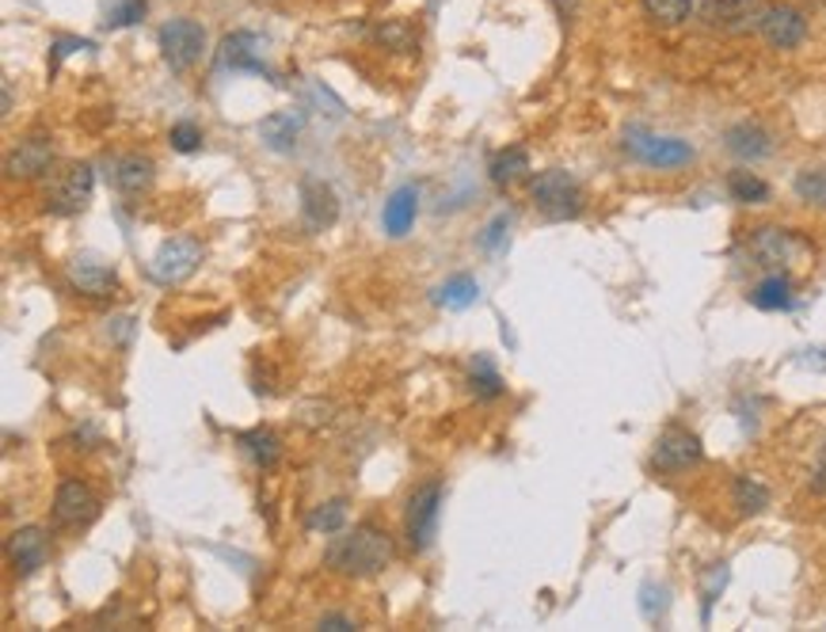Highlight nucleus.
Listing matches in <instances>:
<instances>
[{"label": "nucleus", "mask_w": 826, "mask_h": 632, "mask_svg": "<svg viewBox=\"0 0 826 632\" xmlns=\"http://www.w3.org/2000/svg\"><path fill=\"white\" fill-rule=\"evenodd\" d=\"M393 560V537L385 529H377L374 523H363L347 534L332 537V545L324 549V563L332 571L347 579H369L381 576Z\"/></svg>", "instance_id": "1"}, {"label": "nucleus", "mask_w": 826, "mask_h": 632, "mask_svg": "<svg viewBox=\"0 0 826 632\" xmlns=\"http://www.w3.org/2000/svg\"><path fill=\"white\" fill-rule=\"evenodd\" d=\"M530 199L548 221H572L583 213V187L575 183V176L564 172V168H548V172L533 176Z\"/></svg>", "instance_id": "2"}, {"label": "nucleus", "mask_w": 826, "mask_h": 632, "mask_svg": "<svg viewBox=\"0 0 826 632\" xmlns=\"http://www.w3.org/2000/svg\"><path fill=\"white\" fill-rule=\"evenodd\" d=\"M438 515H442V484L427 481L424 488L411 492L408 510H404V537H408L411 552H427L435 545Z\"/></svg>", "instance_id": "3"}, {"label": "nucleus", "mask_w": 826, "mask_h": 632, "mask_svg": "<svg viewBox=\"0 0 826 632\" xmlns=\"http://www.w3.org/2000/svg\"><path fill=\"white\" fill-rule=\"evenodd\" d=\"M625 152L640 160V165L659 168V172H675V168H686L693 160V145L690 141L659 138V134H648V130H628L625 134Z\"/></svg>", "instance_id": "4"}, {"label": "nucleus", "mask_w": 826, "mask_h": 632, "mask_svg": "<svg viewBox=\"0 0 826 632\" xmlns=\"http://www.w3.org/2000/svg\"><path fill=\"white\" fill-rule=\"evenodd\" d=\"M199 263H202V244L195 236H171L149 260V278L157 286H179V282H187L199 271Z\"/></svg>", "instance_id": "5"}, {"label": "nucleus", "mask_w": 826, "mask_h": 632, "mask_svg": "<svg viewBox=\"0 0 826 632\" xmlns=\"http://www.w3.org/2000/svg\"><path fill=\"white\" fill-rule=\"evenodd\" d=\"M765 8H770L765 0H704L701 20L720 35H751L762 28Z\"/></svg>", "instance_id": "6"}, {"label": "nucleus", "mask_w": 826, "mask_h": 632, "mask_svg": "<svg viewBox=\"0 0 826 632\" xmlns=\"http://www.w3.org/2000/svg\"><path fill=\"white\" fill-rule=\"evenodd\" d=\"M157 42H160V54H165L168 70L187 73L202 57L206 31H202V23H195V20H168L165 28H160Z\"/></svg>", "instance_id": "7"}, {"label": "nucleus", "mask_w": 826, "mask_h": 632, "mask_svg": "<svg viewBox=\"0 0 826 632\" xmlns=\"http://www.w3.org/2000/svg\"><path fill=\"white\" fill-rule=\"evenodd\" d=\"M92 191H96V172H92V165H73L50 183L46 210L57 213V218H73V213L88 210Z\"/></svg>", "instance_id": "8"}, {"label": "nucleus", "mask_w": 826, "mask_h": 632, "mask_svg": "<svg viewBox=\"0 0 826 632\" xmlns=\"http://www.w3.org/2000/svg\"><path fill=\"white\" fill-rule=\"evenodd\" d=\"M218 70L255 73V76H263V81H274V70L263 62V39L252 35V31H232V35L221 39Z\"/></svg>", "instance_id": "9"}, {"label": "nucleus", "mask_w": 826, "mask_h": 632, "mask_svg": "<svg viewBox=\"0 0 826 632\" xmlns=\"http://www.w3.org/2000/svg\"><path fill=\"white\" fill-rule=\"evenodd\" d=\"M701 457H704L701 439H697L693 431H686V426L675 423V426H667V431L659 434L656 454H651V465H656L659 473H686V468H693Z\"/></svg>", "instance_id": "10"}, {"label": "nucleus", "mask_w": 826, "mask_h": 632, "mask_svg": "<svg viewBox=\"0 0 826 632\" xmlns=\"http://www.w3.org/2000/svg\"><path fill=\"white\" fill-rule=\"evenodd\" d=\"M65 278L76 294L92 297V302H107V297L118 294V271L107 267V263L96 260V255H76V260L65 267Z\"/></svg>", "instance_id": "11"}, {"label": "nucleus", "mask_w": 826, "mask_h": 632, "mask_svg": "<svg viewBox=\"0 0 826 632\" xmlns=\"http://www.w3.org/2000/svg\"><path fill=\"white\" fill-rule=\"evenodd\" d=\"M100 515V495L84 481H62L54 495V526L81 529Z\"/></svg>", "instance_id": "12"}, {"label": "nucleus", "mask_w": 826, "mask_h": 632, "mask_svg": "<svg viewBox=\"0 0 826 632\" xmlns=\"http://www.w3.org/2000/svg\"><path fill=\"white\" fill-rule=\"evenodd\" d=\"M751 252L754 260L762 263V267L770 271H785L796 263V255L807 252V244L799 241V236H793L788 229H777V225H762L751 233Z\"/></svg>", "instance_id": "13"}, {"label": "nucleus", "mask_w": 826, "mask_h": 632, "mask_svg": "<svg viewBox=\"0 0 826 632\" xmlns=\"http://www.w3.org/2000/svg\"><path fill=\"white\" fill-rule=\"evenodd\" d=\"M297 194H301V218H305V229L324 233V229H332L335 221H339V199H335V191L324 183V179L305 176L297 187Z\"/></svg>", "instance_id": "14"}, {"label": "nucleus", "mask_w": 826, "mask_h": 632, "mask_svg": "<svg viewBox=\"0 0 826 632\" xmlns=\"http://www.w3.org/2000/svg\"><path fill=\"white\" fill-rule=\"evenodd\" d=\"M759 35L770 42L773 50H796L799 42L807 39V20L793 4H770L762 15Z\"/></svg>", "instance_id": "15"}, {"label": "nucleus", "mask_w": 826, "mask_h": 632, "mask_svg": "<svg viewBox=\"0 0 826 632\" xmlns=\"http://www.w3.org/2000/svg\"><path fill=\"white\" fill-rule=\"evenodd\" d=\"M46 552H50V545H46V529L42 526H20L8 537V560H12L15 576H23V579L34 576V571L46 563Z\"/></svg>", "instance_id": "16"}, {"label": "nucleus", "mask_w": 826, "mask_h": 632, "mask_svg": "<svg viewBox=\"0 0 826 632\" xmlns=\"http://www.w3.org/2000/svg\"><path fill=\"white\" fill-rule=\"evenodd\" d=\"M50 160H54V149H50V138H42V134H34V138L20 141V149L8 152V176L12 179H39L42 172L50 168Z\"/></svg>", "instance_id": "17"}, {"label": "nucleus", "mask_w": 826, "mask_h": 632, "mask_svg": "<svg viewBox=\"0 0 826 632\" xmlns=\"http://www.w3.org/2000/svg\"><path fill=\"white\" fill-rule=\"evenodd\" d=\"M157 179V168H153L149 157H137V152H126V157L111 160V183L118 187L123 194H142L153 187Z\"/></svg>", "instance_id": "18"}, {"label": "nucleus", "mask_w": 826, "mask_h": 632, "mask_svg": "<svg viewBox=\"0 0 826 632\" xmlns=\"http://www.w3.org/2000/svg\"><path fill=\"white\" fill-rule=\"evenodd\" d=\"M416 213H419V191L411 183L397 187V191L389 194V202H385V213H381L385 233H389L393 241L408 236V229L416 225Z\"/></svg>", "instance_id": "19"}, {"label": "nucleus", "mask_w": 826, "mask_h": 632, "mask_svg": "<svg viewBox=\"0 0 826 632\" xmlns=\"http://www.w3.org/2000/svg\"><path fill=\"white\" fill-rule=\"evenodd\" d=\"M301 126H305L301 110H274V115H266L260 123V138L271 152H294Z\"/></svg>", "instance_id": "20"}, {"label": "nucleus", "mask_w": 826, "mask_h": 632, "mask_svg": "<svg viewBox=\"0 0 826 632\" xmlns=\"http://www.w3.org/2000/svg\"><path fill=\"white\" fill-rule=\"evenodd\" d=\"M793 278L781 275V271H773V275H765L759 286L751 289V305L762 313H781V309H793Z\"/></svg>", "instance_id": "21"}, {"label": "nucleus", "mask_w": 826, "mask_h": 632, "mask_svg": "<svg viewBox=\"0 0 826 632\" xmlns=\"http://www.w3.org/2000/svg\"><path fill=\"white\" fill-rule=\"evenodd\" d=\"M724 141H728V149L735 152L739 160H762V157H770V152H773L770 134H765L759 123H739V126H731Z\"/></svg>", "instance_id": "22"}, {"label": "nucleus", "mask_w": 826, "mask_h": 632, "mask_svg": "<svg viewBox=\"0 0 826 632\" xmlns=\"http://www.w3.org/2000/svg\"><path fill=\"white\" fill-rule=\"evenodd\" d=\"M237 442H240V450H244V454L252 457L260 468H274V465H279L282 442H279V434L266 431V426H255V431L237 434Z\"/></svg>", "instance_id": "23"}, {"label": "nucleus", "mask_w": 826, "mask_h": 632, "mask_svg": "<svg viewBox=\"0 0 826 632\" xmlns=\"http://www.w3.org/2000/svg\"><path fill=\"white\" fill-rule=\"evenodd\" d=\"M530 172V152L522 149V145H511V149H499L492 157V165H488V176H492L495 187H511L519 183L522 176Z\"/></svg>", "instance_id": "24"}, {"label": "nucleus", "mask_w": 826, "mask_h": 632, "mask_svg": "<svg viewBox=\"0 0 826 632\" xmlns=\"http://www.w3.org/2000/svg\"><path fill=\"white\" fill-rule=\"evenodd\" d=\"M477 297H480V282L472 275H453L435 289V305H442V309H450V313H461V309H469V305H477Z\"/></svg>", "instance_id": "25"}, {"label": "nucleus", "mask_w": 826, "mask_h": 632, "mask_svg": "<svg viewBox=\"0 0 826 632\" xmlns=\"http://www.w3.org/2000/svg\"><path fill=\"white\" fill-rule=\"evenodd\" d=\"M731 495H735L739 515H762V510L770 507V488H765L762 481H754V476H735Z\"/></svg>", "instance_id": "26"}, {"label": "nucleus", "mask_w": 826, "mask_h": 632, "mask_svg": "<svg viewBox=\"0 0 826 632\" xmlns=\"http://www.w3.org/2000/svg\"><path fill=\"white\" fill-rule=\"evenodd\" d=\"M472 392H477L480 400H495V397H503V392H506L503 378H499L495 362L488 355L472 358Z\"/></svg>", "instance_id": "27"}, {"label": "nucleus", "mask_w": 826, "mask_h": 632, "mask_svg": "<svg viewBox=\"0 0 826 632\" xmlns=\"http://www.w3.org/2000/svg\"><path fill=\"white\" fill-rule=\"evenodd\" d=\"M728 194L735 202H743V207H759V202L770 199V187H765V179H759L754 172H731Z\"/></svg>", "instance_id": "28"}, {"label": "nucleus", "mask_w": 826, "mask_h": 632, "mask_svg": "<svg viewBox=\"0 0 826 632\" xmlns=\"http://www.w3.org/2000/svg\"><path fill=\"white\" fill-rule=\"evenodd\" d=\"M644 12H648L659 28H678V23L690 20L693 0H644Z\"/></svg>", "instance_id": "29"}, {"label": "nucleus", "mask_w": 826, "mask_h": 632, "mask_svg": "<svg viewBox=\"0 0 826 632\" xmlns=\"http://www.w3.org/2000/svg\"><path fill=\"white\" fill-rule=\"evenodd\" d=\"M343 523H347V503H343V499L321 503V507L305 518V526L313 529V534H339Z\"/></svg>", "instance_id": "30"}, {"label": "nucleus", "mask_w": 826, "mask_h": 632, "mask_svg": "<svg viewBox=\"0 0 826 632\" xmlns=\"http://www.w3.org/2000/svg\"><path fill=\"white\" fill-rule=\"evenodd\" d=\"M374 39L381 42L385 50H400V54L416 50V31H411V23H404V20H385L381 28L374 31Z\"/></svg>", "instance_id": "31"}, {"label": "nucleus", "mask_w": 826, "mask_h": 632, "mask_svg": "<svg viewBox=\"0 0 826 632\" xmlns=\"http://www.w3.org/2000/svg\"><path fill=\"white\" fill-rule=\"evenodd\" d=\"M506 233H511V213H495L492 221L484 225V233L477 236V244L484 247L488 255H503L506 252Z\"/></svg>", "instance_id": "32"}, {"label": "nucleus", "mask_w": 826, "mask_h": 632, "mask_svg": "<svg viewBox=\"0 0 826 632\" xmlns=\"http://www.w3.org/2000/svg\"><path fill=\"white\" fill-rule=\"evenodd\" d=\"M796 194L812 207H826V168H807L796 176Z\"/></svg>", "instance_id": "33"}, {"label": "nucleus", "mask_w": 826, "mask_h": 632, "mask_svg": "<svg viewBox=\"0 0 826 632\" xmlns=\"http://www.w3.org/2000/svg\"><path fill=\"white\" fill-rule=\"evenodd\" d=\"M168 141L176 152H199L202 149V130L195 123H176L168 130Z\"/></svg>", "instance_id": "34"}, {"label": "nucleus", "mask_w": 826, "mask_h": 632, "mask_svg": "<svg viewBox=\"0 0 826 632\" xmlns=\"http://www.w3.org/2000/svg\"><path fill=\"white\" fill-rule=\"evenodd\" d=\"M145 8H149V0H126V4H118L115 12H111V28H130L145 15Z\"/></svg>", "instance_id": "35"}, {"label": "nucleus", "mask_w": 826, "mask_h": 632, "mask_svg": "<svg viewBox=\"0 0 826 632\" xmlns=\"http://www.w3.org/2000/svg\"><path fill=\"white\" fill-rule=\"evenodd\" d=\"M73 50H92V42L88 39H57L54 50H50V70H57Z\"/></svg>", "instance_id": "36"}, {"label": "nucleus", "mask_w": 826, "mask_h": 632, "mask_svg": "<svg viewBox=\"0 0 826 632\" xmlns=\"http://www.w3.org/2000/svg\"><path fill=\"white\" fill-rule=\"evenodd\" d=\"M553 8H556V15H561L564 23H572L575 12H579V0H553Z\"/></svg>", "instance_id": "37"}, {"label": "nucleus", "mask_w": 826, "mask_h": 632, "mask_svg": "<svg viewBox=\"0 0 826 632\" xmlns=\"http://www.w3.org/2000/svg\"><path fill=\"white\" fill-rule=\"evenodd\" d=\"M321 629H355V621L347 613H328V618H321Z\"/></svg>", "instance_id": "38"}, {"label": "nucleus", "mask_w": 826, "mask_h": 632, "mask_svg": "<svg viewBox=\"0 0 826 632\" xmlns=\"http://www.w3.org/2000/svg\"><path fill=\"white\" fill-rule=\"evenodd\" d=\"M812 488L826 495V446H823V454H819V465H815V481H812Z\"/></svg>", "instance_id": "39"}]
</instances>
